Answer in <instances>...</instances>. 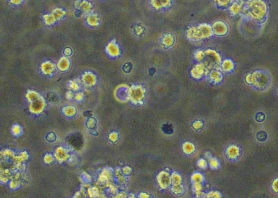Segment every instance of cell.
<instances>
[{"label":"cell","mask_w":278,"mask_h":198,"mask_svg":"<svg viewBox=\"0 0 278 198\" xmlns=\"http://www.w3.org/2000/svg\"><path fill=\"white\" fill-rule=\"evenodd\" d=\"M245 80L248 84H252L258 89L266 88L269 82L267 74L261 70H257L251 74H248Z\"/></svg>","instance_id":"cell-1"},{"label":"cell","mask_w":278,"mask_h":198,"mask_svg":"<svg viewBox=\"0 0 278 198\" xmlns=\"http://www.w3.org/2000/svg\"><path fill=\"white\" fill-rule=\"evenodd\" d=\"M211 34V27L207 24H203L200 26L194 27L190 29L188 32V36L191 40L197 41L210 37Z\"/></svg>","instance_id":"cell-2"},{"label":"cell","mask_w":278,"mask_h":198,"mask_svg":"<svg viewBox=\"0 0 278 198\" xmlns=\"http://www.w3.org/2000/svg\"><path fill=\"white\" fill-rule=\"evenodd\" d=\"M205 64L209 67L217 68L221 63L219 55L215 51L208 50L205 53Z\"/></svg>","instance_id":"cell-3"},{"label":"cell","mask_w":278,"mask_h":198,"mask_svg":"<svg viewBox=\"0 0 278 198\" xmlns=\"http://www.w3.org/2000/svg\"><path fill=\"white\" fill-rule=\"evenodd\" d=\"M213 30L215 33L222 36L227 33L228 31V28L226 24L222 22H217L213 25Z\"/></svg>","instance_id":"cell-4"},{"label":"cell","mask_w":278,"mask_h":198,"mask_svg":"<svg viewBox=\"0 0 278 198\" xmlns=\"http://www.w3.org/2000/svg\"><path fill=\"white\" fill-rule=\"evenodd\" d=\"M240 149L235 146H231L228 149V155L231 159L238 158L240 155Z\"/></svg>","instance_id":"cell-5"},{"label":"cell","mask_w":278,"mask_h":198,"mask_svg":"<svg viewBox=\"0 0 278 198\" xmlns=\"http://www.w3.org/2000/svg\"><path fill=\"white\" fill-rule=\"evenodd\" d=\"M234 63L229 60H225L222 65V68L226 72H231L234 69Z\"/></svg>","instance_id":"cell-6"},{"label":"cell","mask_w":278,"mask_h":198,"mask_svg":"<svg viewBox=\"0 0 278 198\" xmlns=\"http://www.w3.org/2000/svg\"><path fill=\"white\" fill-rule=\"evenodd\" d=\"M204 65H205L203 64L197 65L192 70L194 75L200 76L201 74H203L205 70V67Z\"/></svg>","instance_id":"cell-7"},{"label":"cell","mask_w":278,"mask_h":198,"mask_svg":"<svg viewBox=\"0 0 278 198\" xmlns=\"http://www.w3.org/2000/svg\"><path fill=\"white\" fill-rule=\"evenodd\" d=\"M173 38L170 35L165 36L163 39V42L165 45H171V44H172V43H173Z\"/></svg>","instance_id":"cell-8"},{"label":"cell","mask_w":278,"mask_h":198,"mask_svg":"<svg viewBox=\"0 0 278 198\" xmlns=\"http://www.w3.org/2000/svg\"><path fill=\"white\" fill-rule=\"evenodd\" d=\"M155 5L157 7H162L164 6V5H166L167 3V0H155Z\"/></svg>","instance_id":"cell-9"},{"label":"cell","mask_w":278,"mask_h":198,"mask_svg":"<svg viewBox=\"0 0 278 198\" xmlns=\"http://www.w3.org/2000/svg\"><path fill=\"white\" fill-rule=\"evenodd\" d=\"M211 76L216 81H219L221 79V74L219 72L214 71L211 72Z\"/></svg>","instance_id":"cell-10"},{"label":"cell","mask_w":278,"mask_h":198,"mask_svg":"<svg viewBox=\"0 0 278 198\" xmlns=\"http://www.w3.org/2000/svg\"><path fill=\"white\" fill-rule=\"evenodd\" d=\"M272 189L274 192L278 193V178L275 179L272 184Z\"/></svg>","instance_id":"cell-11"},{"label":"cell","mask_w":278,"mask_h":198,"mask_svg":"<svg viewBox=\"0 0 278 198\" xmlns=\"http://www.w3.org/2000/svg\"><path fill=\"white\" fill-rule=\"evenodd\" d=\"M204 53L202 51H198L196 55V57L197 58L198 60H203L204 57Z\"/></svg>","instance_id":"cell-12"},{"label":"cell","mask_w":278,"mask_h":198,"mask_svg":"<svg viewBox=\"0 0 278 198\" xmlns=\"http://www.w3.org/2000/svg\"><path fill=\"white\" fill-rule=\"evenodd\" d=\"M227 1H228V0H219V2H220L222 3L227 2Z\"/></svg>","instance_id":"cell-13"},{"label":"cell","mask_w":278,"mask_h":198,"mask_svg":"<svg viewBox=\"0 0 278 198\" xmlns=\"http://www.w3.org/2000/svg\"><path fill=\"white\" fill-rule=\"evenodd\" d=\"M20 1V0H13V1H14L15 2H19Z\"/></svg>","instance_id":"cell-14"}]
</instances>
